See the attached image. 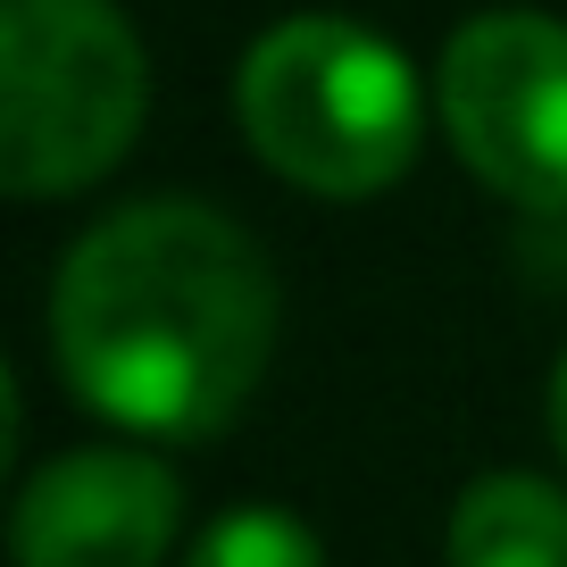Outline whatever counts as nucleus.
<instances>
[{"instance_id":"f257e3e1","label":"nucleus","mask_w":567,"mask_h":567,"mask_svg":"<svg viewBox=\"0 0 567 567\" xmlns=\"http://www.w3.org/2000/svg\"><path fill=\"white\" fill-rule=\"evenodd\" d=\"M276 351V276L234 217L200 200L117 209L59 259L51 359L109 425L200 443L259 392Z\"/></svg>"},{"instance_id":"f03ea898","label":"nucleus","mask_w":567,"mask_h":567,"mask_svg":"<svg viewBox=\"0 0 567 567\" xmlns=\"http://www.w3.org/2000/svg\"><path fill=\"white\" fill-rule=\"evenodd\" d=\"M243 134L284 184L318 200H368L417 159V75L351 18H284L243 51Z\"/></svg>"},{"instance_id":"7ed1b4c3","label":"nucleus","mask_w":567,"mask_h":567,"mask_svg":"<svg viewBox=\"0 0 567 567\" xmlns=\"http://www.w3.org/2000/svg\"><path fill=\"white\" fill-rule=\"evenodd\" d=\"M142 109L151 68L109 0H0V184L18 200L109 176Z\"/></svg>"},{"instance_id":"20e7f679","label":"nucleus","mask_w":567,"mask_h":567,"mask_svg":"<svg viewBox=\"0 0 567 567\" xmlns=\"http://www.w3.org/2000/svg\"><path fill=\"white\" fill-rule=\"evenodd\" d=\"M460 159L517 209H567V25L534 9L467 18L434 75Z\"/></svg>"},{"instance_id":"39448f33","label":"nucleus","mask_w":567,"mask_h":567,"mask_svg":"<svg viewBox=\"0 0 567 567\" xmlns=\"http://www.w3.org/2000/svg\"><path fill=\"white\" fill-rule=\"evenodd\" d=\"M184 493L142 451H68L18 493L9 550L18 567H159Z\"/></svg>"},{"instance_id":"423d86ee","label":"nucleus","mask_w":567,"mask_h":567,"mask_svg":"<svg viewBox=\"0 0 567 567\" xmlns=\"http://www.w3.org/2000/svg\"><path fill=\"white\" fill-rule=\"evenodd\" d=\"M451 567H567V493L517 467L467 484L451 509Z\"/></svg>"},{"instance_id":"0eeeda50","label":"nucleus","mask_w":567,"mask_h":567,"mask_svg":"<svg viewBox=\"0 0 567 567\" xmlns=\"http://www.w3.org/2000/svg\"><path fill=\"white\" fill-rule=\"evenodd\" d=\"M184 567H326V550H318V534H309L301 517L234 509V517H217V526L193 543Z\"/></svg>"},{"instance_id":"6e6552de","label":"nucleus","mask_w":567,"mask_h":567,"mask_svg":"<svg viewBox=\"0 0 567 567\" xmlns=\"http://www.w3.org/2000/svg\"><path fill=\"white\" fill-rule=\"evenodd\" d=\"M550 434H559V451H567V359H559V375H550Z\"/></svg>"}]
</instances>
